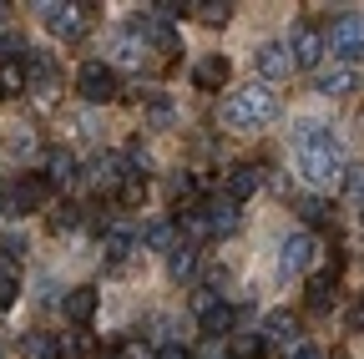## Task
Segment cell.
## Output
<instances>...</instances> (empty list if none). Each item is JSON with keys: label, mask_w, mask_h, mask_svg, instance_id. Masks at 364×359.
I'll return each instance as SVG.
<instances>
[{"label": "cell", "mask_w": 364, "mask_h": 359, "mask_svg": "<svg viewBox=\"0 0 364 359\" xmlns=\"http://www.w3.org/2000/svg\"><path fill=\"white\" fill-rule=\"evenodd\" d=\"M294 359H324V354H318V349H309V344H304V349H299Z\"/></svg>", "instance_id": "obj_37"}, {"label": "cell", "mask_w": 364, "mask_h": 359, "mask_svg": "<svg viewBox=\"0 0 364 359\" xmlns=\"http://www.w3.org/2000/svg\"><path fill=\"white\" fill-rule=\"evenodd\" d=\"M16 299H21V274H16L6 258H0V309H11Z\"/></svg>", "instance_id": "obj_23"}, {"label": "cell", "mask_w": 364, "mask_h": 359, "mask_svg": "<svg viewBox=\"0 0 364 359\" xmlns=\"http://www.w3.org/2000/svg\"><path fill=\"white\" fill-rule=\"evenodd\" d=\"M102 248H107V263H112V268H122V263H127V258H132V248H136V238H132V233H127V228H112V233H107V243H102Z\"/></svg>", "instance_id": "obj_20"}, {"label": "cell", "mask_w": 364, "mask_h": 359, "mask_svg": "<svg viewBox=\"0 0 364 359\" xmlns=\"http://www.w3.org/2000/svg\"><path fill=\"white\" fill-rule=\"evenodd\" d=\"M157 359H193L188 349H182L177 339H167V344H157Z\"/></svg>", "instance_id": "obj_34"}, {"label": "cell", "mask_w": 364, "mask_h": 359, "mask_svg": "<svg viewBox=\"0 0 364 359\" xmlns=\"http://www.w3.org/2000/svg\"><path fill=\"white\" fill-rule=\"evenodd\" d=\"M6 11H11V6H0V26H6Z\"/></svg>", "instance_id": "obj_38"}, {"label": "cell", "mask_w": 364, "mask_h": 359, "mask_svg": "<svg viewBox=\"0 0 364 359\" xmlns=\"http://www.w3.org/2000/svg\"><path fill=\"white\" fill-rule=\"evenodd\" d=\"M258 349H263V339H258V334H243V339H233V359H253Z\"/></svg>", "instance_id": "obj_32"}, {"label": "cell", "mask_w": 364, "mask_h": 359, "mask_svg": "<svg viewBox=\"0 0 364 359\" xmlns=\"http://www.w3.org/2000/svg\"><path fill=\"white\" fill-rule=\"evenodd\" d=\"M309 263H314V238L309 233H289L284 238V258H279V274L284 279H299Z\"/></svg>", "instance_id": "obj_8"}, {"label": "cell", "mask_w": 364, "mask_h": 359, "mask_svg": "<svg viewBox=\"0 0 364 359\" xmlns=\"http://www.w3.org/2000/svg\"><path fill=\"white\" fill-rule=\"evenodd\" d=\"M26 81L36 86V92H51L56 86V56L51 51H31L26 56Z\"/></svg>", "instance_id": "obj_14"}, {"label": "cell", "mask_w": 364, "mask_h": 359, "mask_svg": "<svg viewBox=\"0 0 364 359\" xmlns=\"http://www.w3.org/2000/svg\"><path fill=\"white\" fill-rule=\"evenodd\" d=\"M258 188H263V167H253V162H238L233 172H228V198H233V203L253 198Z\"/></svg>", "instance_id": "obj_13"}, {"label": "cell", "mask_w": 364, "mask_h": 359, "mask_svg": "<svg viewBox=\"0 0 364 359\" xmlns=\"http://www.w3.org/2000/svg\"><path fill=\"white\" fill-rule=\"evenodd\" d=\"M233 76V66H228V56H203L198 66H193V81L203 86V92H218V86Z\"/></svg>", "instance_id": "obj_17"}, {"label": "cell", "mask_w": 364, "mask_h": 359, "mask_svg": "<svg viewBox=\"0 0 364 359\" xmlns=\"http://www.w3.org/2000/svg\"><path fill=\"white\" fill-rule=\"evenodd\" d=\"M26 86V61H6L0 66V97H16Z\"/></svg>", "instance_id": "obj_24"}, {"label": "cell", "mask_w": 364, "mask_h": 359, "mask_svg": "<svg viewBox=\"0 0 364 359\" xmlns=\"http://www.w3.org/2000/svg\"><path fill=\"white\" fill-rule=\"evenodd\" d=\"M273 117H279V97H273L263 81L248 86V92H233L223 102V127H233V132H258Z\"/></svg>", "instance_id": "obj_2"}, {"label": "cell", "mask_w": 364, "mask_h": 359, "mask_svg": "<svg viewBox=\"0 0 364 359\" xmlns=\"http://www.w3.org/2000/svg\"><path fill=\"white\" fill-rule=\"evenodd\" d=\"M71 177H76V157L66 147H56L51 152V183H71Z\"/></svg>", "instance_id": "obj_25"}, {"label": "cell", "mask_w": 364, "mask_h": 359, "mask_svg": "<svg viewBox=\"0 0 364 359\" xmlns=\"http://www.w3.org/2000/svg\"><path fill=\"white\" fill-rule=\"evenodd\" d=\"M198 213H203V228H208V233H233V228H238V203H233V198L198 203Z\"/></svg>", "instance_id": "obj_10"}, {"label": "cell", "mask_w": 364, "mask_h": 359, "mask_svg": "<svg viewBox=\"0 0 364 359\" xmlns=\"http://www.w3.org/2000/svg\"><path fill=\"white\" fill-rule=\"evenodd\" d=\"M344 193L349 198H364V167H344Z\"/></svg>", "instance_id": "obj_33"}, {"label": "cell", "mask_w": 364, "mask_h": 359, "mask_svg": "<svg viewBox=\"0 0 364 359\" xmlns=\"http://www.w3.org/2000/svg\"><path fill=\"white\" fill-rule=\"evenodd\" d=\"M136 36H142V46H157L162 56L177 51V31H172L167 21H157V16H142V21H136Z\"/></svg>", "instance_id": "obj_12"}, {"label": "cell", "mask_w": 364, "mask_h": 359, "mask_svg": "<svg viewBox=\"0 0 364 359\" xmlns=\"http://www.w3.org/2000/svg\"><path fill=\"white\" fill-rule=\"evenodd\" d=\"M253 66H258V76H268V81H284V76L294 71V51L284 46V41H263V46L253 51Z\"/></svg>", "instance_id": "obj_5"}, {"label": "cell", "mask_w": 364, "mask_h": 359, "mask_svg": "<svg viewBox=\"0 0 364 359\" xmlns=\"http://www.w3.org/2000/svg\"><path fill=\"white\" fill-rule=\"evenodd\" d=\"M36 11H41V26L56 41H81L86 36V11L91 6H36Z\"/></svg>", "instance_id": "obj_4"}, {"label": "cell", "mask_w": 364, "mask_h": 359, "mask_svg": "<svg viewBox=\"0 0 364 359\" xmlns=\"http://www.w3.org/2000/svg\"><path fill=\"white\" fill-rule=\"evenodd\" d=\"M46 198H51V177H36V172H26L21 183L11 188V208H16V213H31V208H41Z\"/></svg>", "instance_id": "obj_9"}, {"label": "cell", "mask_w": 364, "mask_h": 359, "mask_svg": "<svg viewBox=\"0 0 364 359\" xmlns=\"http://www.w3.org/2000/svg\"><path fill=\"white\" fill-rule=\"evenodd\" d=\"M294 167L309 188H329L344 183V142L334 137V127L324 122H299L294 127Z\"/></svg>", "instance_id": "obj_1"}, {"label": "cell", "mask_w": 364, "mask_h": 359, "mask_svg": "<svg viewBox=\"0 0 364 359\" xmlns=\"http://www.w3.org/2000/svg\"><path fill=\"white\" fill-rule=\"evenodd\" d=\"M289 51H294V66L314 71V66H318V56H324V36H318L314 26H299V31H294V41H289Z\"/></svg>", "instance_id": "obj_11"}, {"label": "cell", "mask_w": 364, "mask_h": 359, "mask_svg": "<svg viewBox=\"0 0 364 359\" xmlns=\"http://www.w3.org/2000/svg\"><path fill=\"white\" fill-rule=\"evenodd\" d=\"M0 218H6V198H0Z\"/></svg>", "instance_id": "obj_39"}, {"label": "cell", "mask_w": 364, "mask_h": 359, "mask_svg": "<svg viewBox=\"0 0 364 359\" xmlns=\"http://www.w3.org/2000/svg\"><path fill=\"white\" fill-rule=\"evenodd\" d=\"M314 86H318L324 97H349L354 86H359V76H354L349 66H334V71H318V76H314Z\"/></svg>", "instance_id": "obj_18"}, {"label": "cell", "mask_w": 364, "mask_h": 359, "mask_svg": "<svg viewBox=\"0 0 364 359\" xmlns=\"http://www.w3.org/2000/svg\"><path fill=\"white\" fill-rule=\"evenodd\" d=\"M359 228H364V208H359Z\"/></svg>", "instance_id": "obj_40"}, {"label": "cell", "mask_w": 364, "mask_h": 359, "mask_svg": "<svg viewBox=\"0 0 364 359\" xmlns=\"http://www.w3.org/2000/svg\"><path fill=\"white\" fill-rule=\"evenodd\" d=\"M152 122H157V127H162V122H172V107H167L162 97H152Z\"/></svg>", "instance_id": "obj_35"}, {"label": "cell", "mask_w": 364, "mask_h": 359, "mask_svg": "<svg viewBox=\"0 0 364 359\" xmlns=\"http://www.w3.org/2000/svg\"><path fill=\"white\" fill-rule=\"evenodd\" d=\"M167 268H172V279H188L193 268H198V248H193V243H177L172 258H167Z\"/></svg>", "instance_id": "obj_22"}, {"label": "cell", "mask_w": 364, "mask_h": 359, "mask_svg": "<svg viewBox=\"0 0 364 359\" xmlns=\"http://www.w3.org/2000/svg\"><path fill=\"white\" fill-rule=\"evenodd\" d=\"M349 324H354V329L364 334V304H354V309H349Z\"/></svg>", "instance_id": "obj_36"}, {"label": "cell", "mask_w": 364, "mask_h": 359, "mask_svg": "<svg viewBox=\"0 0 364 359\" xmlns=\"http://www.w3.org/2000/svg\"><path fill=\"white\" fill-rule=\"evenodd\" d=\"M147 248H167V253L177 248L172 243V223H152V228H147Z\"/></svg>", "instance_id": "obj_29"}, {"label": "cell", "mask_w": 364, "mask_h": 359, "mask_svg": "<svg viewBox=\"0 0 364 359\" xmlns=\"http://www.w3.org/2000/svg\"><path fill=\"white\" fill-rule=\"evenodd\" d=\"M91 183L107 188V193H112V188H122V183H127V162H122L117 152H102L97 162H91Z\"/></svg>", "instance_id": "obj_15"}, {"label": "cell", "mask_w": 364, "mask_h": 359, "mask_svg": "<svg viewBox=\"0 0 364 359\" xmlns=\"http://www.w3.org/2000/svg\"><path fill=\"white\" fill-rule=\"evenodd\" d=\"M21 253H26V233H6V238H0V258H6V263L21 258Z\"/></svg>", "instance_id": "obj_30"}, {"label": "cell", "mask_w": 364, "mask_h": 359, "mask_svg": "<svg viewBox=\"0 0 364 359\" xmlns=\"http://www.w3.org/2000/svg\"><path fill=\"white\" fill-rule=\"evenodd\" d=\"M208 26H228V16H233V6H228V0H203V6H193Z\"/></svg>", "instance_id": "obj_26"}, {"label": "cell", "mask_w": 364, "mask_h": 359, "mask_svg": "<svg viewBox=\"0 0 364 359\" xmlns=\"http://www.w3.org/2000/svg\"><path fill=\"white\" fill-rule=\"evenodd\" d=\"M76 223H81V208H76V203H61V208L51 213V228H56V233H71Z\"/></svg>", "instance_id": "obj_27"}, {"label": "cell", "mask_w": 364, "mask_h": 359, "mask_svg": "<svg viewBox=\"0 0 364 359\" xmlns=\"http://www.w3.org/2000/svg\"><path fill=\"white\" fill-rule=\"evenodd\" d=\"M334 56H339L344 66L364 56V16H344V21L334 26Z\"/></svg>", "instance_id": "obj_7"}, {"label": "cell", "mask_w": 364, "mask_h": 359, "mask_svg": "<svg viewBox=\"0 0 364 359\" xmlns=\"http://www.w3.org/2000/svg\"><path fill=\"white\" fill-rule=\"evenodd\" d=\"M76 92H81V102L97 107V102H117L122 86H117V71H112L107 61H86V66L76 71Z\"/></svg>", "instance_id": "obj_3"}, {"label": "cell", "mask_w": 364, "mask_h": 359, "mask_svg": "<svg viewBox=\"0 0 364 359\" xmlns=\"http://www.w3.org/2000/svg\"><path fill=\"white\" fill-rule=\"evenodd\" d=\"M66 319L76 329H86L91 319H97V289H71L66 294Z\"/></svg>", "instance_id": "obj_16"}, {"label": "cell", "mask_w": 364, "mask_h": 359, "mask_svg": "<svg viewBox=\"0 0 364 359\" xmlns=\"http://www.w3.org/2000/svg\"><path fill=\"white\" fill-rule=\"evenodd\" d=\"M26 354H31V359H51V354H56V344L46 339V334H31V339H26Z\"/></svg>", "instance_id": "obj_31"}, {"label": "cell", "mask_w": 364, "mask_h": 359, "mask_svg": "<svg viewBox=\"0 0 364 359\" xmlns=\"http://www.w3.org/2000/svg\"><path fill=\"white\" fill-rule=\"evenodd\" d=\"M112 46H117V61H142V36H127V31H122Z\"/></svg>", "instance_id": "obj_28"}, {"label": "cell", "mask_w": 364, "mask_h": 359, "mask_svg": "<svg viewBox=\"0 0 364 359\" xmlns=\"http://www.w3.org/2000/svg\"><path fill=\"white\" fill-rule=\"evenodd\" d=\"M294 329H299V324H294V314H289V309H273L268 319H263V329H258V339H263V344H279V349H289V354H299L304 344H299Z\"/></svg>", "instance_id": "obj_6"}, {"label": "cell", "mask_w": 364, "mask_h": 359, "mask_svg": "<svg viewBox=\"0 0 364 359\" xmlns=\"http://www.w3.org/2000/svg\"><path fill=\"white\" fill-rule=\"evenodd\" d=\"M228 329H233V309H228V304H213V299H203V334H208V339H223Z\"/></svg>", "instance_id": "obj_19"}, {"label": "cell", "mask_w": 364, "mask_h": 359, "mask_svg": "<svg viewBox=\"0 0 364 359\" xmlns=\"http://www.w3.org/2000/svg\"><path fill=\"white\" fill-rule=\"evenodd\" d=\"M304 223H309V228H329V223H334V203L329 198H304Z\"/></svg>", "instance_id": "obj_21"}]
</instances>
